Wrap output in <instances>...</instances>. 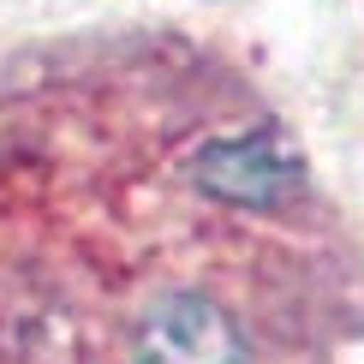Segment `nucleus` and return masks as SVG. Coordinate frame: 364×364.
Here are the masks:
<instances>
[{
  "mask_svg": "<svg viewBox=\"0 0 364 364\" xmlns=\"http://www.w3.org/2000/svg\"><path fill=\"white\" fill-rule=\"evenodd\" d=\"M138 364H251V353L215 299L168 293L138 328Z\"/></svg>",
  "mask_w": 364,
  "mask_h": 364,
  "instance_id": "1",
  "label": "nucleus"
},
{
  "mask_svg": "<svg viewBox=\"0 0 364 364\" xmlns=\"http://www.w3.org/2000/svg\"><path fill=\"white\" fill-rule=\"evenodd\" d=\"M203 186L233 197V203H275V191L293 186V161H287L269 138L215 144L203 156Z\"/></svg>",
  "mask_w": 364,
  "mask_h": 364,
  "instance_id": "2",
  "label": "nucleus"
}]
</instances>
